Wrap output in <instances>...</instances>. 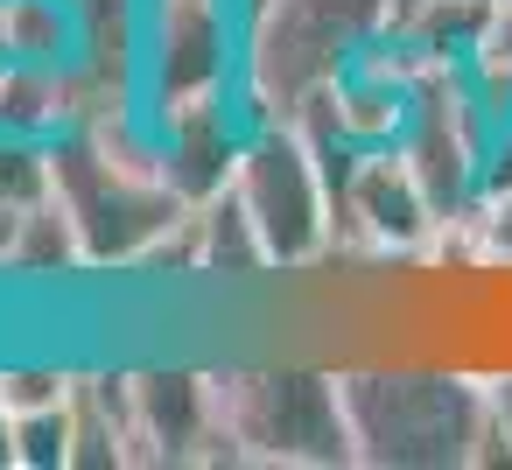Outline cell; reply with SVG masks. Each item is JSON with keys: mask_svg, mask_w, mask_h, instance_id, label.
<instances>
[{"mask_svg": "<svg viewBox=\"0 0 512 470\" xmlns=\"http://www.w3.org/2000/svg\"><path fill=\"white\" fill-rule=\"evenodd\" d=\"M337 386L365 470H484L491 442L484 365L365 358L337 365Z\"/></svg>", "mask_w": 512, "mask_h": 470, "instance_id": "cell-1", "label": "cell"}, {"mask_svg": "<svg viewBox=\"0 0 512 470\" xmlns=\"http://www.w3.org/2000/svg\"><path fill=\"white\" fill-rule=\"evenodd\" d=\"M393 29V0H267L239 29V99L253 120H295Z\"/></svg>", "mask_w": 512, "mask_h": 470, "instance_id": "cell-2", "label": "cell"}, {"mask_svg": "<svg viewBox=\"0 0 512 470\" xmlns=\"http://www.w3.org/2000/svg\"><path fill=\"white\" fill-rule=\"evenodd\" d=\"M218 379V421L232 463H274V470H351V414L344 386L323 365H253V372H211Z\"/></svg>", "mask_w": 512, "mask_h": 470, "instance_id": "cell-3", "label": "cell"}, {"mask_svg": "<svg viewBox=\"0 0 512 470\" xmlns=\"http://www.w3.org/2000/svg\"><path fill=\"white\" fill-rule=\"evenodd\" d=\"M232 197L246 204L274 274H302V267L337 253V197H330V176L295 120H260L246 134L239 169H232Z\"/></svg>", "mask_w": 512, "mask_h": 470, "instance_id": "cell-4", "label": "cell"}, {"mask_svg": "<svg viewBox=\"0 0 512 470\" xmlns=\"http://www.w3.org/2000/svg\"><path fill=\"white\" fill-rule=\"evenodd\" d=\"M442 239V218L421 190V176L407 169L400 148H365L351 183L337 190V253H365V260H428Z\"/></svg>", "mask_w": 512, "mask_h": 470, "instance_id": "cell-5", "label": "cell"}, {"mask_svg": "<svg viewBox=\"0 0 512 470\" xmlns=\"http://www.w3.org/2000/svg\"><path fill=\"white\" fill-rule=\"evenodd\" d=\"M239 0H155V29H148V92L155 106H183L204 92H225L239 78Z\"/></svg>", "mask_w": 512, "mask_h": 470, "instance_id": "cell-6", "label": "cell"}, {"mask_svg": "<svg viewBox=\"0 0 512 470\" xmlns=\"http://www.w3.org/2000/svg\"><path fill=\"white\" fill-rule=\"evenodd\" d=\"M134 435L141 463H218L225 421H218V379L211 372H134Z\"/></svg>", "mask_w": 512, "mask_h": 470, "instance_id": "cell-7", "label": "cell"}, {"mask_svg": "<svg viewBox=\"0 0 512 470\" xmlns=\"http://www.w3.org/2000/svg\"><path fill=\"white\" fill-rule=\"evenodd\" d=\"M71 449H78L71 400H64V407L15 414V470H71Z\"/></svg>", "mask_w": 512, "mask_h": 470, "instance_id": "cell-8", "label": "cell"}, {"mask_svg": "<svg viewBox=\"0 0 512 470\" xmlns=\"http://www.w3.org/2000/svg\"><path fill=\"white\" fill-rule=\"evenodd\" d=\"M71 393H78V379H71V372H57V365H15V372H0V407H8V414L64 407Z\"/></svg>", "mask_w": 512, "mask_h": 470, "instance_id": "cell-9", "label": "cell"}, {"mask_svg": "<svg viewBox=\"0 0 512 470\" xmlns=\"http://www.w3.org/2000/svg\"><path fill=\"white\" fill-rule=\"evenodd\" d=\"M470 78L491 92V106L512 92V0H491V29H484V43L470 57Z\"/></svg>", "mask_w": 512, "mask_h": 470, "instance_id": "cell-10", "label": "cell"}, {"mask_svg": "<svg viewBox=\"0 0 512 470\" xmlns=\"http://www.w3.org/2000/svg\"><path fill=\"white\" fill-rule=\"evenodd\" d=\"M484 393H491V421H498V435L512 449V358L505 365H484Z\"/></svg>", "mask_w": 512, "mask_h": 470, "instance_id": "cell-11", "label": "cell"}, {"mask_svg": "<svg viewBox=\"0 0 512 470\" xmlns=\"http://www.w3.org/2000/svg\"><path fill=\"white\" fill-rule=\"evenodd\" d=\"M15 239H22V204H8V197H0V267L15 260Z\"/></svg>", "mask_w": 512, "mask_h": 470, "instance_id": "cell-12", "label": "cell"}, {"mask_svg": "<svg viewBox=\"0 0 512 470\" xmlns=\"http://www.w3.org/2000/svg\"><path fill=\"white\" fill-rule=\"evenodd\" d=\"M0 463L15 470V414H8V407H0Z\"/></svg>", "mask_w": 512, "mask_h": 470, "instance_id": "cell-13", "label": "cell"}, {"mask_svg": "<svg viewBox=\"0 0 512 470\" xmlns=\"http://www.w3.org/2000/svg\"><path fill=\"white\" fill-rule=\"evenodd\" d=\"M414 8H428V0H393V22H400V15H414Z\"/></svg>", "mask_w": 512, "mask_h": 470, "instance_id": "cell-14", "label": "cell"}]
</instances>
